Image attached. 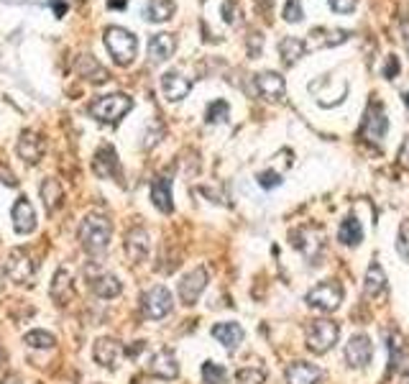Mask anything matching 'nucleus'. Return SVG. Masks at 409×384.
Wrapping results in <instances>:
<instances>
[{
  "instance_id": "42",
  "label": "nucleus",
  "mask_w": 409,
  "mask_h": 384,
  "mask_svg": "<svg viewBox=\"0 0 409 384\" xmlns=\"http://www.w3.org/2000/svg\"><path fill=\"white\" fill-rule=\"evenodd\" d=\"M0 182H3V185H8V187H15V185H18L15 174L11 169H8V167H3V164H0Z\"/></svg>"
},
{
  "instance_id": "47",
  "label": "nucleus",
  "mask_w": 409,
  "mask_h": 384,
  "mask_svg": "<svg viewBox=\"0 0 409 384\" xmlns=\"http://www.w3.org/2000/svg\"><path fill=\"white\" fill-rule=\"evenodd\" d=\"M0 290H3V277H0Z\"/></svg>"
},
{
  "instance_id": "43",
  "label": "nucleus",
  "mask_w": 409,
  "mask_h": 384,
  "mask_svg": "<svg viewBox=\"0 0 409 384\" xmlns=\"http://www.w3.org/2000/svg\"><path fill=\"white\" fill-rule=\"evenodd\" d=\"M402 34H404V44H407V49H409V23L402 26Z\"/></svg>"
},
{
  "instance_id": "46",
  "label": "nucleus",
  "mask_w": 409,
  "mask_h": 384,
  "mask_svg": "<svg viewBox=\"0 0 409 384\" xmlns=\"http://www.w3.org/2000/svg\"><path fill=\"white\" fill-rule=\"evenodd\" d=\"M404 103H407V108H409V90L404 93Z\"/></svg>"
},
{
  "instance_id": "38",
  "label": "nucleus",
  "mask_w": 409,
  "mask_h": 384,
  "mask_svg": "<svg viewBox=\"0 0 409 384\" xmlns=\"http://www.w3.org/2000/svg\"><path fill=\"white\" fill-rule=\"evenodd\" d=\"M396 75H399V59H396L394 54H389L387 64H384V77H387V79H394Z\"/></svg>"
},
{
  "instance_id": "44",
  "label": "nucleus",
  "mask_w": 409,
  "mask_h": 384,
  "mask_svg": "<svg viewBox=\"0 0 409 384\" xmlns=\"http://www.w3.org/2000/svg\"><path fill=\"white\" fill-rule=\"evenodd\" d=\"M18 382H21V379H18V377H8L3 384H18Z\"/></svg>"
},
{
  "instance_id": "3",
  "label": "nucleus",
  "mask_w": 409,
  "mask_h": 384,
  "mask_svg": "<svg viewBox=\"0 0 409 384\" xmlns=\"http://www.w3.org/2000/svg\"><path fill=\"white\" fill-rule=\"evenodd\" d=\"M304 302L310 307H315V310H320V313H335L340 307V302H343V287H340L335 279L320 282L318 287H312V290L307 292Z\"/></svg>"
},
{
  "instance_id": "25",
  "label": "nucleus",
  "mask_w": 409,
  "mask_h": 384,
  "mask_svg": "<svg viewBox=\"0 0 409 384\" xmlns=\"http://www.w3.org/2000/svg\"><path fill=\"white\" fill-rule=\"evenodd\" d=\"M363 290H366L368 297H379V295H384V292H387V274H384V269H381L376 262L368 267L366 285H363Z\"/></svg>"
},
{
  "instance_id": "8",
  "label": "nucleus",
  "mask_w": 409,
  "mask_h": 384,
  "mask_svg": "<svg viewBox=\"0 0 409 384\" xmlns=\"http://www.w3.org/2000/svg\"><path fill=\"white\" fill-rule=\"evenodd\" d=\"M389 128V118L384 113V105H381L379 100H374L371 105L366 108V115H363V126H361V136L366 139V141H381L384 134H387Z\"/></svg>"
},
{
  "instance_id": "18",
  "label": "nucleus",
  "mask_w": 409,
  "mask_h": 384,
  "mask_svg": "<svg viewBox=\"0 0 409 384\" xmlns=\"http://www.w3.org/2000/svg\"><path fill=\"white\" fill-rule=\"evenodd\" d=\"M148 249H151V241L143 228H134L126 236V254L131 256V262H143L148 256Z\"/></svg>"
},
{
  "instance_id": "10",
  "label": "nucleus",
  "mask_w": 409,
  "mask_h": 384,
  "mask_svg": "<svg viewBox=\"0 0 409 384\" xmlns=\"http://www.w3.org/2000/svg\"><path fill=\"white\" fill-rule=\"evenodd\" d=\"M204 287H207V271L204 269L190 271V274L179 282V300H182L184 305H195L197 297L204 292Z\"/></svg>"
},
{
  "instance_id": "7",
  "label": "nucleus",
  "mask_w": 409,
  "mask_h": 384,
  "mask_svg": "<svg viewBox=\"0 0 409 384\" xmlns=\"http://www.w3.org/2000/svg\"><path fill=\"white\" fill-rule=\"evenodd\" d=\"M141 307H143V315L148 320H162L171 313V307H174V297H171V292L167 287L156 285L143 295L141 300Z\"/></svg>"
},
{
  "instance_id": "14",
  "label": "nucleus",
  "mask_w": 409,
  "mask_h": 384,
  "mask_svg": "<svg viewBox=\"0 0 409 384\" xmlns=\"http://www.w3.org/2000/svg\"><path fill=\"white\" fill-rule=\"evenodd\" d=\"M13 228L21 236L31 233L36 228V210L29 203V198H18L13 205Z\"/></svg>"
},
{
  "instance_id": "11",
  "label": "nucleus",
  "mask_w": 409,
  "mask_h": 384,
  "mask_svg": "<svg viewBox=\"0 0 409 384\" xmlns=\"http://www.w3.org/2000/svg\"><path fill=\"white\" fill-rule=\"evenodd\" d=\"M92 169H95V174L103 179H110V177H118V154H115V149L110 146V143H105V146H100L98 151H95V162H92Z\"/></svg>"
},
{
  "instance_id": "24",
  "label": "nucleus",
  "mask_w": 409,
  "mask_h": 384,
  "mask_svg": "<svg viewBox=\"0 0 409 384\" xmlns=\"http://www.w3.org/2000/svg\"><path fill=\"white\" fill-rule=\"evenodd\" d=\"M338 238H340L343 246H358V243L363 241V228H361V223H358L356 215H348L346 221L340 223Z\"/></svg>"
},
{
  "instance_id": "26",
  "label": "nucleus",
  "mask_w": 409,
  "mask_h": 384,
  "mask_svg": "<svg viewBox=\"0 0 409 384\" xmlns=\"http://www.w3.org/2000/svg\"><path fill=\"white\" fill-rule=\"evenodd\" d=\"M92 292L98 295V297H103V300H110V297H118L120 295V279L115 277V274H103V277H98V279H92Z\"/></svg>"
},
{
  "instance_id": "19",
  "label": "nucleus",
  "mask_w": 409,
  "mask_h": 384,
  "mask_svg": "<svg viewBox=\"0 0 409 384\" xmlns=\"http://www.w3.org/2000/svg\"><path fill=\"white\" fill-rule=\"evenodd\" d=\"M190 79L182 77V75H176V72H167L162 77V93L167 100H182L187 98V93H190Z\"/></svg>"
},
{
  "instance_id": "2",
  "label": "nucleus",
  "mask_w": 409,
  "mask_h": 384,
  "mask_svg": "<svg viewBox=\"0 0 409 384\" xmlns=\"http://www.w3.org/2000/svg\"><path fill=\"white\" fill-rule=\"evenodd\" d=\"M105 46L108 51L113 54V59L118 64H131L136 57V51H138V39H136L131 31L120 29V26H110L105 31Z\"/></svg>"
},
{
  "instance_id": "39",
  "label": "nucleus",
  "mask_w": 409,
  "mask_h": 384,
  "mask_svg": "<svg viewBox=\"0 0 409 384\" xmlns=\"http://www.w3.org/2000/svg\"><path fill=\"white\" fill-rule=\"evenodd\" d=\"M330 8L335 13H351L353 8H356V0H327Z\"/></svg>"
},
{
  "instance_id": "15",
  "label": "nucleus",
  "mask_w": 409,
  "mask_h": 384,
  "mask_svg": "<svg viewBox=\"0 0 409 384\" xmlns=\"http://www.w3.org/2000/svg\"><path fill=\"white\" fill-rule=\"evenodd\" d=\"M15 151H18V157H21L23 162L36 164L44 154V139L39 134H34V131H23Z\"/></svg>"
},
{
  "instance_id": "33",
  "label": "nucleus",
  "mask_w": 409,
  "mask_h": 384,
  "mask_svg": "<svg viewBox=\"0 0 409 384\" xmlns=\"http://www.w3.org/2000/svg\"><path fill=\"white\" fill-rule=\"evenodd\" d=\"M26 343H29L31 349H51L54 346V335L46 333V331H31L29 335H26Z\"/></svg>"
},
{
  "instance_id": "40",
  "label": "nucleus",
  "mask_w": 409,
  "mask_h": 384,
  "mask_svg": "<svg viewBox=\"0 0 409 384\" xmlns=\"http://www.w3.org/2000/svg\"><path fill=\"white\" fill-rule=\"evenodd\" d=\"M396 249L404 259H409V226L402 228V233H399V241H396Z\"/></svg>"
},
{
  "instance_id": "1",
  "label": "nucleus",
  "mask_w": 409,
  "mask_h": 384,
  "mask_svg": "<svg viewBox=\"0 0 409 384\" xmlns=\"http://www.w3.org/2000/svg\"><path fill=\"white\" fill-rule=\"evenodd\" d=\"M110 236H113V226L105 215H87L85 221L79 223V241L90 254L105 251L108 243H110Z\"/></svg>"
},
{
  "instance_id": "20",
  "label": "nucleus",
  "mask_w": 409,
  "mask_h": 384,
  "mask_svg": "<svg viewBox=\"0 0 409 384\" xmlns=\"http://www.w3.org/2000/svg\"><path fill=\"white\" fill-rule=\"evenodd\" d=\"M176 49V41L171 34H156L151 36V41H148V57H151V62H167V59L174 54Z\"/></svg>"
},
{
  "instance_id": "17",
  "label": "nucleus",
  "mask_w": 409,
  "mask_h": 384,
  "mask_svg": "<svg viewBox=\"0 0 409 384\" xmlns=\"http://www.w3.org/2000/svg\"><path fill=\"white\" fill-rule=\"evenodd\" d=\"M256 90L266 100H279L284 95V77H279L276 72H261L256 75Z\"/></svg>"
},
{
  "instance_id": "23",
  "label": "nucleus",
  "mask_w": 409,
  "mask_h": 384,
  "mask_svg": "<svg viewBox=\"0 0 409 384\" xmlns=\"http://www.w3.org/2000/svg\"><path fill=\"white\" fill-rule=\"evenodd\" d=\"M62 198H64V192H62V185H59L54 177H46L41 182V200H44V205H46V213H54V210H59V205H62Z\"/></svg>"
},
{
  "instance_id": "16",
  "label": "nucleus",
  "mask_w": 409,
  "mask_h": 384,
  "mask_svg": "<svg viewBox=\"0 0 409 384\" xmlns=\"http://www.w3.org/2000/svg\"><path fill=\"white\" fill-rule=\"evenodd\" d=\"M148 369H151V374H156L159 379H174L176 374H179L176 359H174V354H171L169 349L156 351V354L151 356V364H148Z\"/></svg>"
},
{
  "instance_id": "45",
  "label": "nucleus",
  "mask_w": 409,
  "mask_h": 384,
  "mask_svg": "<svg viewBox=\"0 0 409 384\" xmlns=\"http://www.w3.org/2000/svg\"><path fill=\"white\" fill-rule=\"evenodd\" d=\"M3 359H6V351H3V346H0V364H3Z\"/></svg>"
},
{
  "instance_id": "37",
  "label": "nucleus",
  "mask_w": 409,
  "mask_h": 384,
  "mask_svg": "<svg viewBox=\"0 0 409 384\" xmlns=\"http://www.w3.org/2000/svg\"><path fill=\"white\" fill-rule=\"evenodd\" d=\"M348 31H343V29H335V31H330L327 34V39H325V46H335V44H343V41H348Z\"/></svg>"
},
{
  "instance_id": "29",
  "label": "nucleus",
  "mask_w": 409,
  "mask_h": 384,
  "mask_svg": "<svg viewBox=\"0 0 409 384\" xmlns=\"http://www.w3.org/2000/svg\"><path fill=\"white\" fill-rule=\"evenodd\" d=\"M304 49H307V46H304V41H299V39H294V36H287V39L279 44V51H282V59H284V64H287V67H292L297 59L302 57Z\"/></svg>"
},
{
  "instance_id": "31",
  "label": "nucleus",
  "mask_w": 409,
  "mask_h": 384,
  "mask_svg": "<svg viewBox=\"0 0 409 384\" xmlns=\"http://www.w3.org/2000/svg\"><path fill=\"white\" fill-rule=\"evenodd\" d=\"M266 382V371L256 369V366H246L235 374V384H264Z\"/></svg>"
},
{
  "instance_id": "27",
  "label": "nucleus",
  "mask_w": 409,
  "mask_h": 384,
  "mask_svg": "<svg viewBox=\"0 0 409 384\" xmlns=\"http://www.w3.org/2000/svg\"><path fill=\"white\" fill-rule=\"evenodd\" d=\"M70 295H72V271L67 269V267H62V269L54 274V282H51V297L64 302Z\"/></svg>"
},
{
  "instance_id": "41",
  "label": "nucleus",
  "mask_w": 409,
  "mask_h": 384,
  "mask_svg": "<svg viewBox=\"0 0 409 384\" xmlns=\"http://www.w3.org/2000/svg\"><path fill=\"white\" fill-rule=\"evenodd\" d=\"M396 159H399V167H402V169H409V136L402 141V146H399Z\"/></svg>"
},
{
  "instance_id": "4",
  "label": "nucleus",
  "mask_w": 409,
  "mask_h": 384,
  "mask_svg": "<svg viewBox=\"0 0 409 384\" xmlns=\"http://www.w3.org/2000/svg\"><path fill=\"white\" fill-rule=\"evenodd\" d=\"M338 335H340V328L338 323H332V320H312L310 326H307V349L312 354H325V351H330L335 343H338Z\"/></svg>"
},
{
  "instance_id": "34",
  "label": "nucleus",
  "mask_w": 409,
  "mask_h": 384,
  "mask_svg": "<svg viewBox=\"0 0 409 384\" xmlns=\"http://www.w3.org/2000/svg\"><path fill=\"white\" fill-rule=\"evenodd\" d=\"M79 70H82V75H85V77L95 79V82H105V79H108V72L103 70L98 62H92L90 57L82 59V67H79Z\"/></svg>"
},
{
  "instance_id": "35",
  "label": "nucleus",
  "mask_w": 409,
  "mask_h": 384,
  "mask_svg": "<svg viewBox=\"0 0 409 384\" xmlns=\"http://www.w3.org/2000/svg\"><path fill=\"white\" fill-rule=\"evenodd\" d=\"M284 21L290 23L302 21V3L299 0H287V6H284Z\"/></svg>"
},
{
  "instance_id": "36",
  "label": "nucleus",
  "mask_w": 409,
  "mask_h": 384,
  "mask_svg": "<svg viewBox=\"0 0 409 384\" xmlns=\"http://www.w3.org/2000/svg\"><path fill=\"white\" fill-rule=\"evenodd\" d=\"M279 182H282V177H279L276 172H261V174H259V185L266 187V190H271V187H276V185H279Z\"/></svg>"
},
{
  "instance_id": "30",
  "label": "nucleus",
  "mask_w": 409,
  "mask_h": 384,
  "mask_svg": "<svg viewBox=\"0 0 409 384\" xmlns=\"http://www.w3.org/2000/svg\"><path fill=\"white\" fill-rule=\"evenodd\" d=\"M226 379H228V371L223 364H215V361L202 364V382L204 384H226Z\"/></svg>"
},
{
  "instance_id": "9",
  "label": "nucleus",
  "mask_w": 409,
  "mask_h": 384,
  "mask_svg": "<svg viewBox=\"0 0 409 384\" xmlns=\"http://www.w3.org/2000/svg\"><path fill=\"white\" fill-rule=\"evenodd\" d=\"M343 356H346V364L348 366H353V369H363V366H368L371 364V356H374V346H371V338L363 333L353 335L351 341L346 343V351H343Z\"/></svg>"
},
{
  "instance_id": "6",
  "label": "nucleus",
  "mask_w": 409,
  "mask_h": 384,
  "mask_svg": "<svg viewBox=\"0 0 409 384\" xmlns=\"http://www.w3.org/2000/svg\"><path fill=\"white\" fill-rule=\"evenodd\" d=\"M39 262H34L26 249H13L6 262V274L15 285H31V279L36 277Z\"/></svg>"
},
{
  "instance_id": "21",
  "label": "nucleus",
  "mask_w": 409,
  "mask_h": 384,
  "mask_svg": "<svg viewBox=\"0 0 409 384\" xmlns=\"http://www.w3.org/2000/svg\"><path fill=\"white\" fill-rule=\"evenodd\" d=\"M212 335H215L228 351H233L240 346V341H243V335L246 333H243V328H240L238 323H218V326H212Z\"/></svg>"
},
{
  "instance_id": "13",
  "label": "nucleus",
  "mask_w": 409,
  "mask_h": 384,
  "mask_svg": "<svg viewBox=\"0 0 409 384\" xmlns=\"http://www.w3.org/2000/svg\"><path fill=\"white\" fill-rule=\"evenodd\" d=\"M120 354H123V349H120V343L113 341V338H100V341H95V349H92L95 361L103 364L105 369H115L118 366Z\"/></svg>"
},
{
  "instance_id": "12",
  "label": "nucleus",
  "mask_w": 409,
  "mask_h": 384,
  "mask_svg": "<svg viewBox=\"0 0 409 384\" xmlns=\"http://www.w3.org/2000/svg\"><path fill=\"white\" fill-rule=\"evenodd\" d=\"M323 382V369L315 364L294 361L287 366V384H320Z\"/></svg>"
},
{
  "instance_id": "28",
  "label": "nucleus",
  "mask_w": 409,
  "mask_h": 384,
  "mask_svg": "<svg viewBox=\"0 0 409 384\" xmlns=\"http://www.w3.org/2000/svg\"><path fill=\"white\" fill-rule=\"evenodd\" d=\"M171 13H174L171 0H148V6L143 8V15L148 21H169Z\"/></svg>"
},
{
  "instance_id": "5",
  "label": "nucleus",
  "mask_w": 409,
  "mask_h": 384,
  "mask_svg": "<svg viewBox=\"0 0 409 384\" xmlns=\"http://www.w3.org/2000/svg\"><path fill=\"white\" fill-rule=\"evenodd\" d=\"M131 105H134V100L128 98V95L118 93V95H103V98H98L95 103H92V115L98 118V121L103 123H118L123 115L131 110Z\"/></svg>"
},
{
  "instance_id": "22",
  "label": "nucleus",
  "mask_w": 409,
  "mask_h": 384,
  "mask_svg": "<svg viewBox=\"0 0 409 384\" xmlns=\"http://www.w3.org/2000/svg\"><path fill=\"white\" fill-rule=\"evenodd\" d=\"M151 200L154 205L162 210V213H171V179L169 177H159L151 185Z\"/></svg>"
},
{
  "instance_id": "32",
  "label": "nucleus",
  "mask_w": 409,
  "mask_h": 384,
  "mask_svg": "<svg viewBox=\"0 0 409 384\" xmlns=\"http://www.w3.org/2000/svg\"><path fill=\"white\" fill-rule=\"evenodd\" d=\"M228 113H231V108H228L226 100H215V103H210V108H207V123H223L228 121Z\"/></svg>"
}]
</instances>
